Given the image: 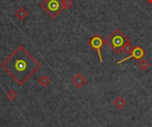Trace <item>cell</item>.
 <instances>
[{"mask_svg":"<svg viewBox=\"0 0 152 127\" xmlns=\"http://www.w3.org/2000/svg\"><path fill=\"white\" fill-rule=\"evenodd\" d=\"M0 67L19 85H23L40 69L41 63L22 45H20L4 59Z\"/></svg>","mask_w":152,"mask_h":127,"instance_id":"cell-1","label":"cell"},{"mask_svg":"<svg viewBox=\"0 0 152 127\" xmlns=\"http://www.w3.org/2000/svg\"><path fill=\"white\" fill-rule=\"evenodd\" d=\"M130 42L129 38L123 33L119 28H117L110 36L107 37L105 43L114 51L115 53L118 54L123 52V48L126 44Z\"/></svg>","mask_w":152,"mask_h":127,"instance_id":"cell-2","label":"cell"},{"mask_svg":"<svg viewBox=\"0 0 152 127\" xmlns=\"http://www.w3.org/2000/svg\"><path fill=\"white\" fill-rule=\"evenodd\" d=\"M41 8L51 18H56L64 10L61 0H44Z\"/></svg>","mask_w":152,"mask_h":127,"instance_id":"cell-3","label":"cell"},{"mask_svg":"<svg viewBox=\"0 0 152 127\" xmlns=\"http://www.w3.org/2000/svg\"><path fill=\"white\" fill-rule=\"evenodd\" d=\"M87 43H88V45H89L94 50H95V51L97 52V54H98V57H99V59H100V61L102 62L103 61H102V54H101V49H102V46L104 45V44H105V41L103 40L102 36H100V35H98V34H96V35H94V36H92V37L87 41Z\"/></svg>","mask_w":152,"mask_h":127,"instance_id":"cell-4","label":"cell"},{"mask_svg":"<svg viewBox=\"0 0 152 127\" xmlns=\"http://www.w3.org/2000/svg\"><path fill=\"white\" fill-rule=\"evenodd\" d=\"M144 56H145V51H144V49H143L142 46H140V45H136V46L134 48L132 53H131L128 57H126V58H125V59L119 61L118 62V64L120 65L122 62H124V61H127V60H129V59H132V58L134 59L135 61H140V60L143 59Z\"/></svg>","mask_w":152,"mask_h":127,"instance_id":"cell-5","label":"cell"},{"mask_svg":"<svg viewBox=\"0 0 152 127\" xmlns=\"http://www.w3.org/2000/svg\"><path fill=\"white\" fill-rule=\"evenodd\" d=\"M87 80L86 78L80 73L75 75L73 77H72V84L73 85L77 88V89H80L82 87H84L86 84Z\"/></svg>","mask_w":152,"mask_h":127,"instance_id":"cell-6","label":"cell"},{"mask_svg":"<svg viewBox=\"0 0 152 127\" xmlns=\"http://www.w3.org/2000/svg\"><path fill=\"white\" fill-rule=\"evenodd\" d=\"M28 14V11H27L24 7H19V8L15 11V12H14L15 17H16L19 20H20V21H23V20L27 18Z\"/></svg>","mask_w":152,"mask_h":127,"instance_id":"cell-7","label":"cell"},{"mask_svg":"<svg viewBox=\"0 0 152 127\" xmlns=\"http://www.w3.org/2000/svg\"><path fill=\"white\" fill-rule=\"evenodd\" d=\"M113 104H114V106H115L118 109H122L123 108L126 107V99L123 98L122 96H118V97L114 100Z\"/></svg>","mask_w":152,"mask_h":127,"instance_id":"cell-8","label":"cell"},{"mask_svg":"<svg viewBox=\"0 0 152 127\" xmlns=\"http://www.w3.org/2000/svg\"><path fill=\"white\" fill-rule=\"evenodd\" d=\"M138 67H139L140 69H142V70H143V71H146V70H148L149 68L151 67V63H150L149 61H147V60H145V59H142V60H140L139 62H138Z\"/></svg>","mask_w":152,"mask_h":127,"instance_id":"cell-9","label":"cell"},{"mask_svg":"<svg viewBox=\"0 0 152 127\" xmlns=\"http://www.w3.org/2000/svg\"><path fill=\"white\" fill-rule=\"evenodd\" d=\"M38 84L42 86H46L50 84V78L46 75H43L40 77V78L37 80Z\"/></svg>","mask_w":152,"mask_h":127,"instance_id":"cell-10","label":"cell"},{"mask_svg":"<svg viewBox=\"0 0 152 127\" xmlns=\"http://www.w3.org/2000/svg\"><path fill=\"white\" fill-rule=\"evenodd\" d=\"M6 97L8 98V100H9L10 101H14V100L16 99L17 93H16V92H15L14 90L11 89V90H9L8 93H6Z\"/></svg>","mask_w":152,"mask_h":127,"instance_id":"cell-11","label":"cell"},{"mask_svg":"<svg viewBox=\"0 0 152 127\" xmlns=\"http://www.w3.org/2000/svg\"><path fill=\"white\" fill-rule=\"evenodd\" d=\"M134 47L131 45V42H129V43L126 44V45H125V47L123 48V52L126 53L131 54L132 52H133V50H134Z\"/></svg>","mask_w":152,"mask_h":127,"instance_id":"cell-12","label":"cell"},{"mask_svg":"<svg viewBox=\"0 0 152 127\" xmlns=\"http://www.w3.org/2000/svg\"><path fill=\"white\" fill-rule=\"evenodd\" d=\"M61 3H62V6H63L64 10L69 9L73 5V1L72 0H61Z\"/></svg>","mask_w":152,"mask_h":127,"instance_id":"cell-13","label":"cell"},{"mask_svg":"<svg viewBox=\"0 0 152 127\" xmlns=\"http://www.w3.org/2000/svg\"><path fill=\"white\" fill-rule=\"evenodd\" d=\"M149 2H150V4H152V0H149Z\"/></svg>","mask_w":152,"mask_h":127,"instance_id":"cell-14","label":"cell"}]
</instances>
